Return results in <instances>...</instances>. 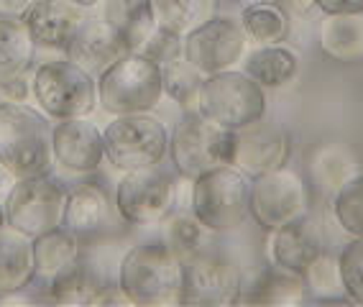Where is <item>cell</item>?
Segmentation results:
<instances>
[{"mask_svg":"<svg viewBox=\"0 0 363 307\" xmlns=\"http://www.w3.org/2000/svg\"><path fill=\"white\" fill-rule=\"evenodd\" d=\"M323 13H363V0H315Z\"/></svg>","mask_w":363,"mask_h":307,"instance_id":"37","label":"cell"},{"mask_svg":"<svg viewBox=\"0 0 363 307\" xmlns=\"http://www.w3.org/2000/svg\"><path fill=\"white\" fill-rule=\"evenodd\" d=\"M0 95L6 100H16V103H26V100H31V79L26 77H18L13 79V82H8V85L0 87Z\"/></svg>","mask_w":363,"mask_h":307,"instance_id":"36","label":"cell"},{"mask_svg":"<svg viewBox=\"0 0 363 307\" xmlns=\"http://www.w3.org/2000/svg\"><path fill=\"white\" fill-rule=\"evenodd\" d=\"M84 254L82 238L77 233L67 230L65 225L41 233L33 238V267H36V279H41L44 284L54 279L57 274H62L67 267H72L74 262H79Z\"/></svg>","mask_w":363,"mask_h":307,"instance_id":"21","label":"cell"},{"mask_svg":"<svg viewBox=\"0 0 363 307\" xmlns=\"http://www.w3.org/2000/svg\"><path fill=\"white\" fill-rule=\"evenodd\" d=\"M246 44L248 36L240 21L230 16H215L184 36V57L208 77L233 69L246 57Z\"/></svg>","mask_w":363,"mask_h":307,"instance_id":"13","label":"cell"},{"mask_svg":"<svg viewBox=\"0 0 363 307\" xmlns=\"http://www.w3.org/2000/svg\"><path fill=\"white\" fill-rule=\"evenodd\" d=\"M353 169H356V159L343 146H320L312 154V174L325 190H340L350 177H356Z\"/></svg>","mask_w":363,"mask_h":307,"instance_id":"31","label":"cell"},{"mask_svg":"<svg viewBox=\"0 0 363 307\" xmlns=\"http://www.w3.org/2000/svg\"><path fill=\"white\" fill-rule=\"evenodd\" d=\"M305 297V281L294 272L277 267L261 272L259 279L251 284V302H261V305H294Z\"/></svg>","mask_w":363,"mask_h":307,"instance_id":"29","label":"cell"},{"mask_svg":"<svg viewBox=\"0 0 363 307\" xmlns=\"http://www.w3.org/2000/svg\"><path fill=\"white\" fill-rule=\"evenodd\" d=\"M335 221L345 233L363 238V177H350L335 195Z\"/></svg>","mask_w":363,"mask_h":307,"instance_id":"34","label":"cell"},{"mask_svg":"<svg viewBox=\"0 0 363 307\" xmlns=\"http://www.w3.org/2000/svg\"><path fill=\"white\" fill-rule=\"evenodd\" d=\"M72 3L79 8H95V6H100V3H105V0H72Z\"/></svg>","mask_w":363,"mask_h":307,"instance_id":"41","label":"cell"},{"mask_svg":"<svg viewBox=\"0 0 363 307\" xmlns=\"http://www.w3.org/2000/svg\"><path fill=\"white\" fill-rule=\"evenodd\" d=\"M6 225V208H3V200H0V228Z\"/></svg>","mask_w":363,"mask_h":307,"instance_id":"43","label":"cell"},{"mask_svg":"<svg viewBox=\"0 0 363 307\" xmlns=\"http://www.w3.org/2000/svg\"><path fill=\"white\" fill-rule=\"evenodd\" d=\"M67 192L69 190L52 174L16 179L3 200L6 223L31 238L49 233L65 223Z\"/></svg>","mask_w":363,"mask_h":307,"instance_id":"8","label":"cell"},{"mask_svg":"<svg viewBox=\"0 0 363 307\" xmlns=\"http://www.w3.org/2000/svg\"><path fill=\"white\" fill-rule=\"evenodd\" d=\"M13 182H16V177L11 174V172L0 164V200H6V195L11 192V187H13Z\"/></svg>","mask_w":363,"mask_h":307,"instance_id":"40","label":"cell"},{"mask_svg":"<svg viewBox=\"0 0 363 307\" xmlns=\"http://www.w3.org/2000/svg\"><path fill=\"white\" fill-rule=\"evenodd\" d=\"M340 277H343V287L345 294L350 300L363 305V238L350 241L343 249L340 259Z\"/></svg>","mask_w":363,"mask_h":307,"instance_id":"35","label":"cell"},{"mask_svg":"<svg viewBox=\"0 0 363 307\" xmlns=\"http://www.w3.org/2000/svg\"><path fill=\"white\" fill-rule=\"evenodd\" d=\"M105 18L118 28L128 52H138L156 28L149 0H105Z\"/></svg>","mask_w":363,"mask_h":307,"instance_id":"26","label":"cell"},{"mask_svg":"<svg viewBox=\"0 0 363 307\" xmlns=\"http://www.w3.org/2000/svg\"><path fill=\"white\" fill-rule=\"evenodd\" d=\"M302 281H305V289H310L318 300H337L345 292L343 277H340V264H337V259L325 254V251L302 272Z\"/></svg>","mask_w":363,"mask_h":307,"instance_id":"33","label":"cell"},{"mask_svg":"<svg viewBox=\"0 0 363 307\" xmlns=\"http://www.w3.org/2000/svg\"><path fill=\"white\" fill-rule=\"evenodd\" d=\"M320 46L335 62L363 59V13H325Z\"/></svg>","mask_w":363,"mask_h":307,"instance_id":"24","label":"cell"},{"mask_svg":"<svg viewBox=\"0 0 363 307\" xmlns=\"http://www.w3.org/2000/svg\"><path fill=\"white\" fill-rule=\"evenodd\" d=\"M54 164L72 174H95L105 159L103 131L87 118H67L52 125Z\"/></svg>","mask_w":363,"mask_h":307,"instance_id":"16","label":"cell"},{"mask_svg":"<svg viewBox=\"0 0 363 307\" xmlns=\"http://www.w3.org/2000/svg\"><path fill=\"white\" fill-rule=\"evenodd\" d=\"M31 95L41 113L54 121L87 118L98 108V79L69 59H49L33 67Z\"/></svg>","mask_w":363,"mask_h":307,"instance_id":"5","label":"cell"},{"mask_svg":"<svg viewBox=\"0 0 363 307\" xmlns=\"http://www.w3.org/2000/svg\"><path fill=\"white\" fill-rule=\"evenodd\" d=\"M33 279V238L6 223L0 228V297L23 292Z\"/></svg>","mask_w":363,"mask_h":307,"instance_id":"20","label":"cell"},{"mask_svg":"<svg viewBox=\"0 0 363 307\" xmlns=\"http://www.w3.org/2000/svg\"><path fill=\"white\" fill-rule=\"evenodd\" d=\"M182 281L184 259L164 238L130 246L118 264V287L133 305H174L182 297Z\"/></svg>","mask_w":363,"mask_h":307,"instance_id":"1","label":"cell"},{"mask_svg":"<svg viewBox=\"0 0 363 307\" xmlns=\"http://www.w3.org/2000/svg\"><path fill=\"white\" fill-rule=\"evenodd\" d=\"M39 46L16 18H0V87L26 77L36 65Z\"/></svg>","mask_w":363,"mask_h":307,"instance_id":"23","label":"cell"},{"mask_svg":"<svg viewBox=\"0 0 363 307\" xmlns=\"http://www.w3.org/2000/svg\"><path fill=\"white\" fill-rule=\"evenodd\" d=\"M84 18V8L74 6L72 0H31L21 23L31 33V39L41 49H62L72 39L74 28Z\"/></svg>","mask_w":363,"mask_h":307,"instance_id":"18","label":"cell"},{"mask_svg":"<svg viewBox=\"0 0 363 307\" xmlns=\"http://www.w3.org/2000/svg\"><path fill=\"white\" fill-rule=\"evenodd\" d=\"M246 74L261 87H281L297 74V57L286 46L264 44L246 57Z\"/></svg>","mask_w":363,"mask_h":307,"instance_id":"27","label":"cell"},{"mask_svg":"<svg viewBox=\"0 0 363 307\" xmlns=\"http://www.w3.org/2000/svg\"><path fill=\"white\" fill-rule=\"evenodd\" d=\"M167 225H164V241L182 256V259H189V256L205 251V243H208L210 230L197 221L192 213H177V216L167 218Z\"/></svg>","mask_w":363,"mask_h":307,"instance_id":"32","label":"cell"},{"mask_svg":"<svg viewBox=\"0 0 363 307\" xmlns=\"http://www.w3.org/2000/svg\"><path fill=\"white\" fill-rule=\"evenodd\" d=\"M111 287L113 281L108 279V274L95 262H90L84 254L79 262L67 267L62 274H57L46 284L52 300L65 302V305H100L105 292Z\"/></svg>","mask_w":363,"mask_h":307,"instance_id":"19","label":"cell"},{"mask_svg":"<svg viewBox=\"0 0 363 307\" xmlns=\"http://www.w3.org/2000/svg\"><path fill=\"white\" fill-rule=\"evenodd\" d=\"M248 205L253 221L272 233L310 213V192L302 174L284 164L279 169L253 177Z\"/></svg>","mask_w":363,"mask_h":307,"instance_id":"10","label":"cell"},{"mask_svg":"<svg viewBox=\"0 0 363 307\" xmlns=\"http://www.w3.org/2000/svg\"><path fill=\"white\" fill-rule=\"evenodd\" d=\"M243 31L251 41H256L259 46L264 44H279L284 41L286 31H289V21L281 8H277L274 3H256V6L243 8Z\"/></svg>","mask_w":363,"mask_h":307,"instance_id":"30","label":"cell"},{"mask_svg":"<svg viewBox=\"0 0 363 307\" xmlns=\"http://www.w3.org/2000/svg\"><path fill=\"white\" fill-rule=\"evenodd\" d=\"M159 69H162L164 92L169 98L179 103L182 108H187V111H197V95H200L205 74L184 57V52L169 57L167 62L159 65Z\"/></svg>","mask_w":363,"mask_h":307,"instance_id":"28","label":"cell"},{"mask_svg":"<svg viewBox=\"0 0 363 307\" xmlns=\"http://www.w3.org/2000/svg\"><path fill=\"white\" fill-rule=\"evenodd\" d=\"M156 26L174 36H187L218 16L220 0H149Z\"/></svg>","mask_w":363,"mask_h":307,"instance_id":"25","label":"cell"},{"mask_svg":"<svg viewBox=\"0 0 363 307\" xmlns=\"http://www.w3.org/2000/svg\"><path fill=\"white\" fill-rule=\"evenodd\" d=\"M164 98L162 69L154 59L128 52L98 74V103L111 116L154 111Z\"/></svg>","mask_w":363,"mask_h":307,"instance_id":"3","label":"cell"},{"mask_svg":"<svg viewBox=\"0 0 363 307\" xmlns=\"http://www.w3.org/2000/svg\"><path fill=\"white\" fill-rule=\"evenodd\" d=\"M123 54H128V46L105 16H84L65 46V57L92 77L105 72Z\"/></svg>","mask_w":363,"mask_h":307,"instance_id":"15","label":"cell"},{"mask_svg":"<svg viewBox=\"0 0 363 307\" xmlns=\"http://www.w3.org/2000/svg\"><path fill=\"white\" fill-rule=\"evenodd\" d=\"M28 6H31V0H0V18L21 21Z\"/></svg>","mask_w":363,"mask_h":307,"instance_id":"38","label":"cell"},{"mask_svg":"<svg viewBox=\"0 0 363 307\" xmlns=\"http://www.w3.org/2000/svg\"><path fill=\"white\" fill-rule=\"evenodd\" d=\"M240 289L243 274L230 256L200 251L184 259L182 305H233L240 300Z\"/></svg>","mask_w":363,"mask_h":307,"instance_id":"12","label":"cell"},{"mask_svg":"<svg viewBox=\"0 0 363 307\" xmlns=\"http://www.w3.org/2000/svg\"><path fill=\"white\" fill-rule=\"evenodd\" d=\"M286 159H289V136L281 125L259 118L246 128L233 131L230 164L251 179L284 167Z\"/></svg>","mask_w":363,"mask_h":307,"instance_id":"14","label":"cell"},{"mask_svg":"<svg viewBox=\"0 0 363 307\" xmlns=\"http://www.w3.org/2000/svg\"><path fill=\"white\" fill-rule=\"evenodd\" d=\"M248 192V177L233 164H223L192 179L189 208L210 233H230L238 230L251 216Z\"/></svg>","mask_w":363,"mask_h":307,"instance_id":"4","label":"cell"},{"mask_svg":"<svg viewBox=\"0 0 363 307\" xmlns=\"http://www.w3.org/2000/svg\"><path fill=\"white\" fill-rule=\"evenodd\" d=\"M230 146H233V131H225L192 111L182 118L174 133L169 136V157L179 177L197 179L215 167L230 164Z\"/></svg>","mask_w":363,"mask_h":307,"instance_id":"9","label":"cell"},{"mask_svg":"<svg viewBox=\"0 0 363 307\" xmlns=\"http://www.w3.org/2000/svg\"><path fill=\"white\" fill-rule=\"evenodd\" d=\"M235 3H240L243 8H248V6H256V3H264V0H235Z\"/></svg>","mask_w":363,"mask_h":307,"instance_id":"42","label":"cell"},{"mask_svg":"<svg viewBox=\"0 0 363 307\" xmlns=\"http://www.w3.org/2000/svg\"><path fill=\"white\" fill-rule=\"evenodd\" d=\"M177 187L174 179L164 169L146 167V169L123 172L116 187L118 216L130 225H159L174 210Z\"/></svg>","mask_w":363,"mask_h":307,"instance_id":"11","label":"cell"},{"mask_svg":"<svg viewBox=\"0 0 363 307\" xmlns=\"http://www.w3.org/2000/svg\"><path fill=\"white\" fill-rule=\"evenodd\" d=\"M197 113L225 131L246 128L248 123L264 118V87L246 72H235V69L208 74L202 79L200 95H197Z\"/></svg>","mask_w":363,"mask_h":307,"instance_id":"6","label":"cell"},{"mask_svg":"<svg viewBox=\"0 0 363 307\" xmlns=\"http://www.w3.org/2000/svg\"><path fill=\"white\" fill-rule=\"evenodd\" d=\"M272 3L289 16H302L315 6V0H272Z\"/></svg>","mask_w":363,"mask_h":307,"instance_id":"39","label":"cell"},{"mask_svg":"<svg viewBox=\"0 0 363 307\" xmlns=\"http://www.w3.org/2000/svg\"><path fill=\"white\" fill-rule=\"evenodd\" d=\"M0 164L16 179L52 172V125L44 113L26 103L0 100Z\"/></svg>","mask_w":363,"mask_h":307,"instance_id":"2","label":"cell"},{"mask_svg":"<svg viewBox=\"0 0 363 307\" xmlns=\"http://www.w3.org/2000/svg\"><path fill=\"white\" fill-rule=\"evenodd\" d=\"M111 218V200L98 184H79L67 192L65 225L67 230L77 233L79 238H90L105 228Z\"/></svg>","mask_w":363,"mask_h":307,"instance_id":"22","label":"cell"},{"mask_svg":"<svg viewBox=\"0 0 363 307\" xmlns=\"http://www.w3.org/2000/svg\"><path fill=\"white\" fill-rule=\"evenodd\" d=\"M105 159L113 169L133 172L162 164L169 154L167 125L149 113L116 116L103 131Z\"/></svg>","mask_w":363,"mask_h":307,"instance_id":"7","label":"cell"},{"mask_svg":"<svg viewBox=\"0 0 363 307\" xmlns=\"http://www.w3.org/2000/svg\"><path fill=\"white\" fill-rule=\"evenodd\" d=\"M323 243V225L307 213V216L272 230L269 256H272V264L302 277V272L325 251Z\"/></svg>","mask_w":363,"mask_h":307,"instance_id":"17","label":"cell"}]
</instances>
